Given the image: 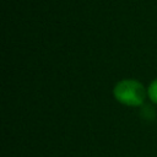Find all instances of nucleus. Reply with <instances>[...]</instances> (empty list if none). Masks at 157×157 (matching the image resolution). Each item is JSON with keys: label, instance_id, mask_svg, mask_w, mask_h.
Wrapping results in <instances>:
<instances>
[{"label": "nucleus", "instance_id": "f03ea898", "mask_svg": "<svg viewBox=\"0 0 157 157\" xmlns=\"http://www.w3.org/2000/svg\"><path fill=\"white\" fill-rule=\"evenodd\" d=\"M147 94L153 103H157V80L151 82V85L148 86V90H147Z\"/></svg>", "mask_w": 157, "mask_h": 157}, {"label": "nucleus", "instance_id": "f257e3e1", "mask_svg": "<svg viewBox=\"0 0 157 157\" xmlns=\"http://www.w3.org/2000/svg\"><path fill=\"white\" fill-rule=\"evenodd\" d=\"M113 93L119 103L136 107L144 103L147 92L141 82L136 80H123L115 85Z\"/></svg>", "mask_w": 157, "mask_h": 157}]
</instances>
